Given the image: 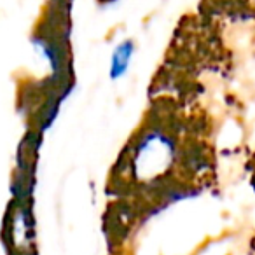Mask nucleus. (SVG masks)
I'll return each mask as SVG.
<instances>
[{"label":"nucleus","mask_w":255,"mask_h":255,"mask_svg":"<svg viewBox=\"0 0 255 255\" xmlns=\"http://www.w3.org/2000/svg\"><path fill=\"white\" fill-rule=\"evenodd\" d=\"M135 51H136V47L131 39L121 40V42L114 47L112 54H110V65H109V74L112 81H117V79L126 75V72L131 67Z\"/></svg>","instance_id":"f257e3e1"},{"label":"nucleus","mask_w":255,"mask_h":255,"mask_svg":"<svg viewBox=\"0 0 255 255\" xmlns=\"http://www.w3.org/2000/svg\"><path fill=\"white\" fill-rule=\"evenodd\" d=\"M100 2H114V0H100Z\"/></svg>","instance_id":"f03ea898"}]
</instances>
